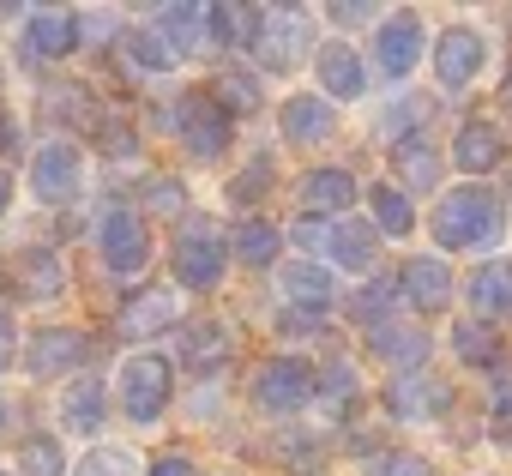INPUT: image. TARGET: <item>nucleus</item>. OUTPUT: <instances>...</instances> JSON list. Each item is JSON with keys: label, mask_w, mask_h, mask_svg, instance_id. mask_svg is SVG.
<instances>
[{"label": "nucleus", "mask_w": 512, "mask_h": 476, "mask_svg": "<svg viewBox=\"0 0 512 476\" xmlns=\"http://www.w3.org/2000/svg\"><path fill=\"white\" fill-rule=\"evenodd\" d=\"M61 284H67V272H61V260H55L49 248H31V254H19V266H13V290H19L25 302L61 296Z\"/></svg>", "instance_id": "obj_19"}, {"label": "nucleus", "mask_w": 512, "mask_h": 476, "mask_svg": "<svg viewBox=\"0 0 512 476\" xmlns=\"http://www.w3.org/2000/svg\"><path fill=\"white\" fill-rule=\"evenodd\" d=\"M500 199L488 187H458L434 205V242L440 248H488L500 235Z\"/></svg>", "instance_id": "obj_1"}, {"label": "nucleus", "mask_w": 512, "mask_h": 476, "mask_svg": "<svg viewBox=\"0 0 512 476\" xmlns=\"http://www.w3.org/2000/svg\"><path fill=\"white\" fill-rule=\"evenodd\" d=\"M368 205H374V223H380L386 235H410V229H416V211H410V199H404L398 187L380 181V187L368 193Z\"/></svg>", "instance_id": "obj_29"}, {"label": "nucleus", "mask_w": 512, "mask_h": 476, "mask_svg": "<svg viewBox=\"0 0 512 476\" xmlns=\"http://www.w3.org/2000/svg\"><path fill=\"white\" fill-rule=\"evenodd\" d=\"M368 19H380L374 7H356V0H350V7H332V25H368Z\"/></svg>", "instance_id": "obj_44"}, {"label": "nucleus", "mask_w": 512, "mask_h": 476, "mask_svg": "<svg viewBox=\"0 0 512 476\" xmlns=\"http://www.w3.org/2000/svg\"><path fill=\"white\" fill-rule=\"evenodd\" d=\"M452 350H458L464 362H494V356H500V350H494V332H488V326H476V320H458Z\"/></svg>", "instance_id": "obj_34"}, {"label": "nucleus", "mask_w": 512, "mask_h": 476, "mask_svg": "<svg viewBox=\"0 0 512 476\" xmlns=\"http://www.w3.org/2000/svg\"><path fill=\"white\" fill-rule=\"evenodd\" d=\"M392 302H398V284H392V278H374V284H368V290H362V296L350 302V314L374 326L380 314H392Z\"/></svg>", "instance_id": "obj_35"}, {"label": "nucleus", "mask_w": 512, "mask_h": 476, "mask_svg": "<svg viewBox=\"0 0 512 476\" xmlns=\"http://www.w3.org/2000/svg\"><path fill=\"white\" fill-rule=\"evenodd\" d=\"M19 476H67V458L55 440H25L19 452Z\"/></svg>", "instance_id": "obj_33"}, {"label": "nucleus", "mask_w": 512, "mask_h": 476, "mask_svg": "<svg viewBox=\"0 0 512 476\" xmlns=\"http://www.w3.org/2000/svg\"><path fill=\"white\" fill-rule=\"evenodd\" d=\"M374 55H380V73H386V79H410L416 61H422V25L404 19V13L386 19L380 37H374Z\"/></svg>", "instance_id": "obj_10"}, {"label": "nucleus", "mask_w": 512, "mask_h": 476, "mask_svg": "<svg viewBox=\"0 0 512 476\" xmlns=\"http://www.w3.org/2000/svg\"><path fill=\"white\" fill-rule=\"evenodd\" d=\"M392 169L404 175V187H434V181H440V151H434L428 139H398Z\"/></svg>", "instance_id": "obj_27"}, {"label": "nucleus", "mask_w": 512, "mask_h": 476, "mask_svg": "<svg viewBox=\"0 0 512 476\" xmlns=\"http://www.w3.org/2000/svg\"><path fill=\"white\" fill-rule=\"evenodd\" d=\"M374 350H380L386 362H398V368L410 374V368L422 362V350H428V338H422V332H392V320H386V326H374Z\"/></svg>", "instance_id": "obj_30"}, {"label": "nucleus", "mask_w": 512, "mask_h": 476, "mask_svg": "<svg viewBox=\"0 0 512 476\" xmlns=\"http://www.w3.org/2000/svg\"><path fill=\"white\" fill-rule=\"evenodd\" d=\"M175 320H181V302H175V290H145V296H133V302L121 308V332H127V338L169 332Z\"/></svg>", "instance_id": "obj_16"}, {"label": "nucleus", "mask_w": 512, "mask_h": 476, "mask_svg": "<svg viewBox=\"0 0 512 476\" xmlns=\"http://www.w3.org/2000/svg\"><path fill=\"white\" fill-rule=\"evenodd\" d=\"M145 476H193V464H187V458H175V452H169V458H157V464H151V470H145Z\"/></svg>", "instance_id": "obj_45"}, {"label": "nucleus", "mask_w": 512, "mask_h": 476, "mask_svg": "<svg viewBox=\"0 0 512 476\" xmlns=\"http://www.w3.org/2000/svg\"><path fill=\"white\" fill-rule=\"evenodd\" d=\"M169 398H175V368L163 356H133L121 368V410L133 422H157L169 410Z\"/></svg>", "instance_id": "obj_2"}, {"label": "nucleus", "mask_w": 512, "mask_h": 476, "mask_svg": "<svg viewBox=\"0 0 512 476\" xmlns=\"http://www.w3.org/2000/svg\"><path fill=\"white\" fill-rule=\"evenodd\" d=\"M31 187H37V199H49V205L73 199V193H79V145H73V139H49V145L31 157Z\"/></svg>", "instance_id": "obj_7"}, {"label": "nucleus", "mask_w": 512, "mask_h": 476, "mask_svg": "<svg viewBox=\"0 0 512 476\" xmlns=\"http://www.w3.org/2000/svg\"><path fill=\"white\" fill-rule=\"evenodd\" d=\"M121 43H127V61H133V67H145V73H169V67H175L169 43H163L157 31H127Z\"/></svg>", "instance_id": "obj_31"}, {"label": "nucleus", "mask_w": 512, "mask_h": 476, "mask_svg": "<svg viewBox=\"0 0 512 476\" xmlns=\"http://www.w3.org/2000/svg\"><path fill=\"white\" fill-rule=\"evenodd\" d=\"M253 49H260V67H266V73H290V67L308 55V25H302V13H272V25L253 37Z\"/></svg>", "instance_id": "obj_8"}, {"label": "nucleus", "mask_w": 512, "mask_h": 476, "mask_svg": "<svg viewBox=\"0 0 512 476\" xmlns=\"http://www.w3.org/2000/svg\"><path fill=\"white\" fill-rule=\"evenodd\" d=\"M500 157H506V133H500V127H488V121H464V127H458L452 163H458L464 175H488Z\"/></svg>", "instance_id": "obj_13"}, {"label": "nucleus", "mask_w": 512, "mask_h": 476, "mask_svg": "<svg viewBox=\"0 0 512 476\" xmlns=\"http://www.w3.org/2000/svg\"><path fill=\"white\" fill-rule=\"evenodd\" d=\"M217 103H223V115H247V109H260V85H253L247 73H223V85H217Z\"/></svg>", "instance_id": "obj_37"}, {"label": "nucleus", "mask_w": 512, "mask_h": 476, "mask_svg": "<svg viewBox=\"0 0 512 476\" xmlns=\"http://www.w3.org/2000/svg\"><path fill=\"white\" fill-rule=\"evenodd\" d=\"M205 13H211V25H223L217 37H229V43H253V37H260V25H266L260 7H205Z\"/></svg>", "instance_id": "obj_32"}, {"label": "nucleus", "mask_w": 512, "mask_h": 476, "mask_svg": "<svg viewBox=\"0 0 512 476\" xmlns=\"http://www.w3.org/2000/svg\"><path fill=\"white\" fill-rule=\"evenodd\" d=\"M85 356H91V338L55 326V332H37V338H31L25 368H31V374H67V368H85Z\"/></svg>", "instance_id": "obj_11"}, {"label": "nucleus", "mask_w": 512, "mask_h": 476, "mask_svg": "<svg viewBox=\"0 0 512 476\" xmlns=\"http://www.w3.org/2000/svg\"><path fill=\"white\" fill-rule=\"evenodd\" d=\"M404 296H410V308L434 314V308H446V302H452V272H446L434 254H422V260H410V266H404Z\"/></svg>", "instance_id": "obj_17"}, {"label": "nucleus", "mask_w": 512, "mask_h": 476, "mask_svg": "<svg viewBox=\"0 0 512 476\" xmlns=\"http://www.w3.org/2000/svg\"><path fill=\"white\" fill-rule=\"evenodd\" d=\"M103 260H109L115 278H139L145 272V260H151V229H145V217L115 211L103 223Z\"/></svg>", "instance_id": "obj_6"}, {"label": "nucleus", "mask_w": 512, "mask_h": 476, "mask_svg": "<svg viewBox=\"0 0 512 476\" xmlns=\"http://www.w3.org/2000/svg\"><path fill=\"white\" fill-rule=\"evenodd\" d=\"M494 434L512 440V392H500V404H494Z\"/></svg>", "instance_id": "obj_46"}, {"label": "nucleus", "mask_w": 512, "mask_h": 476, "mask_svg": "<svg viewBox=\"0 0 512 476\" xmlns=\"http://www.w3.org/2000/svg\"><path fill=\"white\" fill-rule=\"evenodd\" d=\"M332 260H338V272H368L374 266V229L338 217V229H332Z\"/></svg>", "instance_id": "obj_25"}, {"label": "nucleus", "mask_w": 512, "mask_h": 476, "mask_svg": "<svg viewBox=\"0 0 512 476\" xmlns=\"http://www.w3.org/2000/svg\"><path fill=\"white\" fill-rule=\"evenodd\" d=\"M43 109H55L61 121H79V115H91V97L79 85H49L43 91Z\"/></svg>", "instance_id": "obj_38"}, {"label": "nucleus", "mask_w": 512, "mask_h": 476, "mask_svg": "<svg viewBox=\"0 0 512 476\" xmlns=\"http://www.w3.org/2000/svg\"><path fill=\"white\" fill-rule=\"evenodd\" d=\"M506 109H512V79H506Z\"/></svg>", "instance_id": "obj_50"}, {"label": "nucleus", "mask_w": 512, "mask_h": 476, "mask_svg": "<svg viewBox=\"0 0 512 476\" xmlns=\"http://www.w3.org/2000/svg\"><path fill=\"white\" fill-rule=\"evenodd\" d=\"M0 428H7V398H0Z\"/></svg>", "instance_id": "obj_49"}, {"label": "nucleus", "mask_w": 512, "mask_h": 476, "mask_svg": "<svg viewBox=\"0 0 512 476\" xmlns=\"http://www.w3.org/2000/svg\"><path fill=\"white\" fill-rule=\"evenodd\" d=\"M296 242H308V248H332V229H320V217H308V223H296Z\"/></svg>", "instance_id": "obj_42"}, {"label": "nucleus", "mask_w": 512, "mask_h": 476, "mask_svg": "<svg viewBox=\"0 0 512 476\" xmlns=\"http://www.w3.org/2000/svg\"><path fill=\"white\" fill-rule=\"evenodd\" d=\"M320 85L338 97V103H350V97H362L368 91V79H362V61H356V49H344V43H332L326 55H320Z\"/></svg>", "instance_id": "obj_23"}, {"label": "nucleus", "mask_w": 512, "mask_h": 476, "mask_svg": "<svg viewBox=\"0 0 512 476\" xmlns=\"http://www.w3.org/2000/svg\"><path fill=\"white\" fill-rule=\"evenodd\" d=\"M7 350H13V314L0 308V356H7Z\"/></svg>", "instance_id": "obj_47"}, {"label": "nucleus", "mask_w": 512, "mask_h": 476, "mask_svg": "<svg viewBox=\"0 0 512 476\" xmlns=\"http://www.w3.org/2000/svg\"><path fill=\"white\" fill-rule=\"evenodd\" d=\"M175 115H181V139H187L193 157H223V145H229V115H223L211 97H187Z\"/></svg>", "instance_id": "obj_9"}, {"label": "nucleus", "mask_w": 512, "mask_h": 476, "mask_svg": "<svg viewBox=\"0 0 512 476\" xmlns=\"http://www.w3.org/2000/svg\"><path fill=\"white\" fill-rule=\"evenodd\" d=\"M284 133H290L296 145H320V139L332 133V103H326V97H290V103H284Z\"/></svg>", "instance_id": "obj_24"}, {"label": "nucleus", "mask_w": 512, "mask_h": 476, "mask_svg": "<svg viewBox=\"0 0 512 476\" xmlns=\"http://www.w3.org/2000/svg\"><path fill=\"white\" fill-rule=\"evenodd\" d=\"M314 386H320L326 398H350V392H356V368H350V362L338 356V362H326V374H320Z\"/></svg>", "instance_id": "obj_39"}, {"label": "nucleus", "mask_w": 512, "mask_h": 476, "mask_svg": "<svg viewBox=\"0 0 512 476\" xmlns=\"http://www.w3.org/2000/svg\"><path fill=\"white\" fill-rule=\"evenodd\" d=\"M278 332H284V338H290V332H296V338H308V332H320V314H314V308H284Z\"/></svg>", "instance_id": "obj_41"}, {"label": "nucleus", "mask_w": 512, "mask_h": 476, "mask_svg": "<svg viewBox=\"0 0 512 476\" xmlns=\"http://www.w3.org/2000/svg\"><path fill=\"white\" fill-rule=\"evenodd\" d=\"M229 350H235V344H229V332H223L217 320H193V326L181 332V356H187L199 374H217V368L229 362Z\"/></svg>", "instance_id": "obj_21"}, {"label": "nucleus", "mask_w": 512, "mask_h": 476, "mask_svg": "<svg viewBox=\"0 0 512 476\" xmlns=\"http://www.w3.org/2000/svg\"><path fill=\"white\" fill-rule=\"evenodd\" d=\"M205 25H211V13L205 7H157V19H151V31L169 43V55L181 61V55H193V49H205Z\"/></svg>", "instance_id": "obj_15"}, {"label": "nucleus", "mask_w": 512, "mask_h": 476, "mask_svg": "<svg viewBox=\"0 0 512 476\" xmlns=\"http://www.w3.org/2000/svg\"><path fill=\"white\" fill-rule=\"evenodd\" d=\"M25 49H31V61H61L67 49H79V13H37L31 19V31H25Z\"/></svg>", "instance_id": "obj_18"}, {"label": "nucleus", "mask_w": 512, "mask_h": 476, "mask_svg": "<svg viewBox=\"0 0 512 476\" xmlns=\"http://www.w3.org/2000/svg\"><path fill=\"white\" fill-rule=\"evenodd\" d=\"M332 290H338V278H332V272H320L314 260H296V266L284 272V296H290V302H302V308H314V314L332 302Z\"/></svg>", "instance_id": "obj_26"}, {"label": "nucleus", "mask_w": 512, "mask_h": 476, "mask_svg": "<svg viewBox=\"0 0 512 476\" xmlns=\"http://www.w3.org/2000/svg\"><path fill=\"white\" fill-rule=\"evenodd\" d=\"M223 266H229L223 235H217L205 217L181 223V235H175V278H181V284H193V290H211V284L223 278Z\"/></svg>", "instance_id": "obj_3"}, {"label": "nucleus", "mask_w": 512, "mask_h": 476, "mask_svg": "<svg viewBox=\"0 0 512 476\" xmlns=\"http://www.w3.org/2000/svg\"><path fill=\"white\" fill-rule=\"evenodd\" d=\"M482 61H488V43H482V31H470V25H452V31H440V43H434V79H440L446 91H464V85L482 73Z\"/></svg>", "instance_id": "obj_5"}, {"label": "nucleus", "mask_w": 512, "mask_h": 476, "mask_svg": "<svg viewBox=\"0 0 512 476\" xmlns=\"http://www.w3.org/2000/svg\"><path fill=\"white\" fill-rule=\"evenodd\" d=\"M368 476H428V464L416 452H386V458L368 464Z\"/></svg>", "instance_id": "obj_40"}, {"label": "nucleus", "mask_w": 512, "mask_h": 476, "mask_svg": "<svg viewBox=\"0 0 512 476\" xmlns=\"http://www.w3.org/2000/svg\"><path fill=\"white\" fill-rule=\"evenodd\" d=\"M302 205L320 217V211H350L356 205V175L350 169H314L302 181Z\"/></svg>", "instance_id": "obj_20"}, {"label": "nucleus", "mask_w": 512, "mask_h": 476, "mask_svg": "<svg viewBox=\"0 0 512 476\" xmlns=\"http://www.w3.org/2000/svg\"><path fill=\"white\" fill-rule=\"evenodd\" d=\"M7 205H13V175L0 169V217H7Z\"/></svg>", "instance_id": "obj_48"}, {"label": "nucleus", "mask_w": 512, "mask_h": 476, "mask_svg": "<svg viewBox=\"0 0 512 476\" xmlns=\"http://www.w3.org/2000/svg\"><path fill=\"white\" fill-rule=\"evenodd\" d=\"M314 398V368L296 362V356H278L260 368V380H253V404H260L266 416H296L302 404Z\"/></svg>", "instance_id": "obj_4"}, {"label": "nucleus", "mask_w": 512, "mask_h": 476, "mask_svg": "<svg viewBox=\"0 0 512 476\" xmlns=\"http://www.w3.org/2000/svg\"><path fill=\"white\" fill-rule=\"evenodd\" d=\"M79 476H139V458L121 452V446H97V452L79 464Z\"/></svg>", "instance_id": "obj_36"}, {"label": "nucleus", "mask_w": 512, "mask_h": 476, "mask_svg": "<svg viewBox=\"0 0 512 476\" xmlns=\"http://www.w3.org/2000/svg\"><path fill=\"white\" fill-rule=\"evenodd\" d=\"M103 380L97 374H85V380H73L67 386V398H61V422L73 428V434H97L103 428Z\"/></svg>", "instance_id": "obj_22"}, {"label": "nucleus", "mask_w": 512, "mask_h": 476, "mask_svg": "<svg viewBox=\"0 0 512 476\" xmlns=\"http://www.w3.org/2000/svg\"><path fill=\"white\" fill-rule=\"evenodd\" d=\"M470 308H476L482 326L512 320V260H488V266L470 278Z\"/></svg>", "instance_id": "obj_12"}, {"label": "nucleus", "mask_w": 512, "mask_h": 476, "mask_svg": "<svg viewBox=\"0 0 512 476\" xmlns=\"http://www.w3.org/2000/svg\"><path fill=\"white\" fill-rule=\"evenodd\" d=\"M235 260H241V266H272V260H278V229L260 223V217H247V223L235 229Z\"/></svg>", "instance_id": "obj_28"}, {"label": "nucleus", "mask_w": 512, "mask_h": 476, "mask_svg": "<svg viewBox=\"0 0 512 476\" xmlns=\"http://www.w3.org/2000/svg\"><path fill=\"white\" fill-rule=\"evenodd\" d=\"M151 211H181V187L175 181H157L151 187Z\"/></svg>", "instance_id": "obj_43"}, {"label": "nucleus", "mask_w": 512, "mask_h": 476, "mask_svg": "<svg viewBox=\"0 0 512 476\" xmlns=\"http://www.w3.org/2000/svg\"><path fill=\"white\" fill-rule=\"evenodd\" d=\"M386 404L404 416V422H422V416H434V410H446V386L434 380V374H398L392 386H386Z\"/></svg>", "instance_id": "obj_14"}]
</instances>
